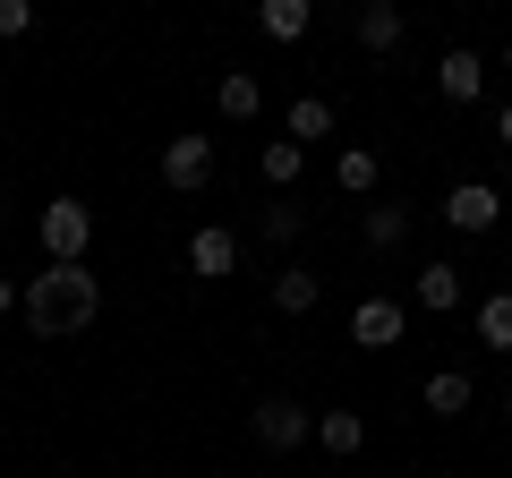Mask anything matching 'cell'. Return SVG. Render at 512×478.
Wrapping results in <instances>:
<instances>
[{"instance_id":"cell-1","label":"cell","mask_w":512,"mask_h":478,"mask_svg":"<svg viewBox=\"0 0 512 478\" xmlns=\"http://www.w3.org/2000/svg\"><path fill=\"white\" fill-rule=\"evenodd\" d=\"M94 316H103V282H94V265L86 257H43V274L26 282V333L69 342V333H86Z\"/></svg>"},{"instance_id":"cell-2","label":"cell","mask_w":512,"mask_h":478,"mask_svg":"<svg viewBox=\"0 0 512 478\" xmlns=\"http://www.w3.org/2000/svg\"><path fill=\"white\" fill-rule=\"evenodd\" d=\"M248 436L265 444V453H299V444L316 436V410H308V402H291V393H265V402L248 410Z\"/></svg>"},{"instance_id":"cell-3","label":"cell","mask_w":512,"mask_h":478,"mask_svg":"<svg viewBox=\"0 0 512 478\" xmlns=\"http://www.w3.org/2000/svg\"><path fill=\"white\" fill-rule=\"evenodd\" d=\"M35 231H43V257H86L94 248V205L86 197H52Z\"/></svg>"},{"instance_id":"cell-4","label":"cell","mask_w":512,"mask_h":478,"mask_svg":"<svg viewBox=\"0 0 512 478\" xmlns=\"http://www.w3.org/2000/svg\"><path fill=\"white\" fill-rule=\"evenodd\" d=\"M444 222H453L461 239H487L495 222H504V188H495V180H453V197H444Z\"/></svg>"},{"instance_id":"cell-5","label":"cell","mask_w":512,"mask_h":478,"mask_svg":"<svg viewBox=\"0 0 512 478\" xmlns=\"http://www.w3.org/2000/svg\"><path fill=\"white\" fill-rule=\"evenodd\" d=\"M214 180V137H163V188H180V197H197V188Z\"/></svg>"},{"instance_id":"cell-6","label":"cell","mask_w":512,"mask_h":478,"mask_svg":"<svg viewBox=\"0 0 512 478\" xmlns=\"http://www.w3.org/2000/svg\"><path fill=\"white\" fill-rule=\"evenodd\" d=\"M402 325H410L402 299H359V308H350V342H359V350H393Z\"/></svg>"},{"instance_id":"cell-7","label":"cell","mask_w":512,"mask_h":478,"mask_svg":"<svg viewBox=\"0 0 512 478\" xmlns=\"http://www.w3.org/2000/svg\"><path fill=\"white\" fill-rule=\"evenodd\" d=\"M436 94L444 103H478V94H487V60H478L470 43H453V52L436 60Z\"/></svg>"},{"instance_id":"cell-8","label":"cell","mask_w":512,"mask_h":478,"mask_svg":"<svg viewBox=\"0 0 512 478\" xmlns=\"http://www.w3.org/2000/svg\"><path fill=\"white\" fill-rule=\"evenodd\" d=\"M410 299H419L427 316H453L461 299H470V282H461V265H419V274H410Z\"/></svg>"},{"instance_id":"cell-9","label":"cell","mask_w":512,"mask_h":478,"mask_svg":"<svg viewBox=\"0 0 512 478\" xmlns=\"http://www.w3.org/2000/svg\"><path fill=\"white\" fill-rule=\"evenodd\" d=\"M359 52H376V60L402 52V0H359Z\"/></svg>"},{"instance_id":"cell-10","label":"cell","mask_w":512,"mask_h":478,"mask_svg":"<svg viewBox=\"0 0 512 478\" xmlns=\"http://www.w3.org/2000/svg\"><path fill=\"white\" fill-rule=\"evenodd\" d=\"M239 265V239L222 231V222H205V231H188V274H205V282H222Z\"/></svg>"},{"instance_id":"cell-11","label":"cell","mask_w":512,"mask_h":478,"mask_svg":"<svg viewBox=\"0 0 512 478\" xmlns=\"http://www.w3.org/2000/svg\"><path fill=\"white\" fill-rule=\"evenodd\" d=\"M419 402H427V419H461V410L478 402V385H470V368H436L419 385Z\"/></svg>"},{"instance_id":"cell-12","label":"cell","mask_w":512,"mask_h":478,"mask_svg":"<svg viewBox=\"0 0 512 478\" xmlns=\"http://www.w3.org/2000/svg\"><path fill=\"white\" fill-rule=\"evenodd\" d=\"M333 180H342L350 197L367 205V197L384 188V154H376V146H342V154H333Z\"/></svg>"},{"instance_id":"cell-13","label":"cell","mask_w":512,"mask_h":478,"mask_svg":"<svg viewBox=\"0 0 512 478\" xmlns=\"http://www.w3.org/2000/svg\"><path fill=\"white\" fill-rule=\"evenodd\" d=\"M359 231L376 257H393V248H410V205H359Z\"/></svg>"},{"instance_id":"cell-14","label":"cell","mask_w":512,"mask_h":478,"mask_svg":"<svg viewBox=\"0 0 512 478\" xmlns=\"http://www.w3.org/2000/svg\"><path fill=\"white\" fill-rule=\"evenodd\" d=\"M265 299H274V308H282V316H308V308H316V299H325V282H316V274H308V265H282V274H274V282H265Z\"/></svg>"},{"instance_id":"cell-15","label":"cell","mask_w":512,"mask_h":478,"mask_svg":"<svg viewBox=\"0 0 512 478\" xmlns=\"http://www.w3.org/2000/svg\"><path fill=\"white\" fill-rule=\"evenodd\" d=\"M256 26H265L274 43H299L316 26V0H256Z\"/></svg>"},{"instance_id":"cell-16","label":"cell","mask_w":512,"mask_h":478,"mask_svg":"<svg viewBox=\"0 0 512 478\" xmlns=\"http://www.w3.org/2000/svg\"><path fill=\"white\" fill-rule=\"evenodd\" d=\"M316 444H325L333 461H350L367 444V419H359V410H316Z\"/></svg>"},{"instance_id":"cell-17","label":"cell","mask_w":512,"mask_h":478,"mask_svg":"<svg viewBox=\"0 0 512 478\" xmlns=\"http://www.w3.org/2000/svg\"><path fill=\"white\" fill-rule=\"evenodd\" d=\"M214 103H222V120H256V111H265V86H256V69H222Z\"/></svg>"},{"instance_id":"cell-18","label":"cell","mask_w":512,"mask_h":478,"mask_svg":"<svg viewBox=\"0 0 512 478\" xmlns=\"http://www.w3.org/2000/svg\"><path fill=\"white\" fill-rule=\"evenodd\" d=\"M470 333H478L487 350H512V291H487V299H478V308H470Z\"/></svg>"},{"instance_id":"cell-19","label":"cell","mask_w":512,"mask_h":478,"mask_svg":"<svg viewBox=\"0 0 512 478\" xmlns=\"http://www.w3.org/2000/svg\"><path fill=\"white\" fill-rule=\"evenodd\" d=\"M256 171H265L274 188H299V171H308V146H299V137H265V154H256Z\"/></svg>"},{"instance_id":"cell-20","label":"cell","mask_w":512,"mask_h":478,"mask_svg":"<svg viewBox=\"0 0 512 478\" xmlns=\"http://www.w3.org/2000/svg\"><path fill=\"white\" fill-rule=\"evenodd\" d=\"M282 137H299V146H308V137H333V103H325V94H299V103H291V129H282Z\"/></svg>"},{"instance_id":"cell-21","label":"cell","mask_w":512,"mask_h":478,"mask_svg":"<svg viewBox=\"0 0 512 478\" xmlns=\"http://www.w3.org/2000/svg\"><path fill=\"white\" fill-rule=\"evenodd\" d=\"M256 239H265V248H291L299 239V205H265V214H256Z\"/></svg>"},{"instance_id":"cell-22","label":"cell","mask_w":512,"mask_h":478,"mask_svg":"<svg viewBox=\"0 0 512 478\" xmlns=\"http://www.w3.org/2000/svg\"><path fill=\"white\" fill-rule=\"evenodd\" d=\"M26 26H35V0H0V43L26 35Z\"/></svg>"},{"instance_id":"cell-23","label":"cell","mask_w":512,"mask_h":478,"mask_svg":"<svg viewBox=\"0 0 512 478\" xmlns=\"http://www.w3.org/2000/svg\"><path fill=\"white\" fill-rule=\"evenodd\" d=\"M9 308H26V299H18V274H0V316H9Z\"/></svg>"},{"instance_id":"cell-24","label":"cell","mask_w":512,"mask_h":478,"mask_svg":"<svg viewBox=\"0 0 512 478\" xmlns=\"http://www.w3.org/2000/svg\"><path fill=\"white\" fill-rule=\"evenodd\" d=\"M495 137H504V146H512V103H504V111H495Z\"/></svg>"},{"instance_id":"cell-25","label":"cell","mask_w":512,"mask_h":478,"mask_svg":"<svg viewBox=\"0 0 512 478\" xmlns=\"http://www.w3.org/2000/svg\"><path fill=\"white\" fill-rule=\"evenodd\" d=\"M504 77H512V43H504Z\"/></svg>"},{"instance_id":"cell-26","label":"cell","mask_w":512,"mask_h":478,"mask_svg":"<svg viewBox=\"0 0 512 478\" xmlns=\"http://www.w3.org/2000/svg\"><path fill=\"white\" fill-rule=\"evenodd\" d=\"M504 419H512V385H504Z\"/></svg>"},{"instance_id":"cell-27","label":"cell","mask_w":512,"mask_h":478,"mask_svg":"<svg viewBox=\"0 0 512 478\" xmlns=\"http://www.w3.org/2000/svg\"><path fill=\"white\" fill-rule=\"evenodd\" d=\"M0 231H9V205H0Z\"/></svg>"}]
</instances>
